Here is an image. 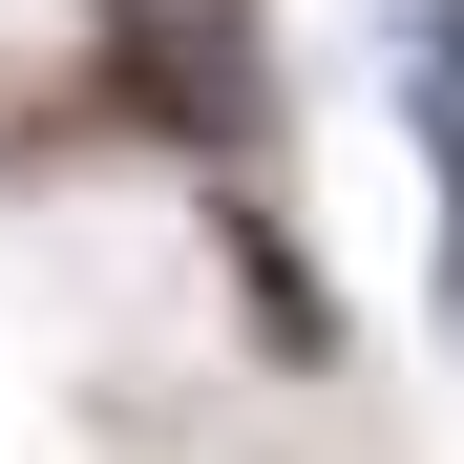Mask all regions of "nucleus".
Returning a JSON list of instances; mask_svg holds the SVG:
<instances>
[{"label":"nucleus","mask_w":464,"mask_h":464,"mask_svg":"<svg viewBox=\"0 0 464 464\" xmlns=\"http://www.w3.org/2000/svg\"><path fill=\"white\" fill-rule=\"evenodd\" d=\"M401 127L443 190V317H464V0H401Z\"/></svg>","instance_id":"f257e3e1"}]
</instances>
